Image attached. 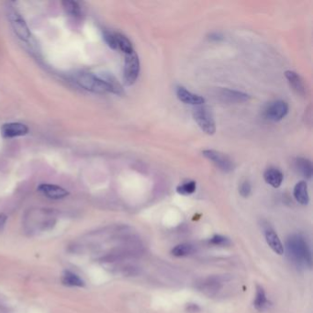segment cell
Wrapping results in <instances>:
<instances>
[{
  "mask_svg": "<svg viewBox=\"0 0 313 313\" xmlns=\"http://www.w3.org/2000/svg\"><path fill=\"white\" fill-rule=\"evenodd\" d=\"M287 248L291 259L298 266L312 268V252L305 239L300 235H292L287 241Z\"/></svg>",
  "mask_w": 313,
  "mask_h": 313,
  "instance_id": "obj_1",
  "label": "cell"
},
{
  "mask_svg": "<svg viewBox=\"0 0 313 313\" xmlns=\"http://www.w3.org/2000/svg\"><path fill=\"white\" fill-rule=\"evenodd\" d=\"M75 81L77 84L87 91L93 93H110V88L107 83L100 77L88 72H80L75 75Z\"/></svg>",
  "mask_w": 313,
  "mask_h": 313,
  "instance_id": "obj_2",
  "label": "cell"
},
{
  "mask_svg": "<svg viewBox=\"0 0 313 313\" xmlns=\"http://www.w3.org/2000/svg\"><path fill=\"white\" fill-rule=\"evenodd\" d=\"M8 20L11 25V28L15 32L18 38L21 39L22 42H30L31 39V32L30 28L28 27L22 16L14 8H9L8 11Z\"/></svg>",
  "mask_w": 313,
  "mask_h": 313,
  "instance_id": "obj_3",
  "label": "cell"
},
{
  "mask_svg": "<svg viewBox=\"0 0 313 313\" xmlns=\"http://www.w3.org/2000/svg\"><path fill=\"white\" fill-rule=\"evenodd\" d=\"M193 117L199 128L206 134L213 135L216 132V123L211 111L206 107L198 106L193 111Z\"/></svg>",
  "mask_w": 313,
  "mask_h": 313,
  "instance_id": "obj_4",
  "label": "cell"
},
{
  "mask_svg": "<svg viewBox=\"0 0 313 313\" xmlns=\"http://www.w3.org/2000/svg\"><path fill=\"white\" fill-rule=\"evenodd\" d=\"M140 60L135 52L125 54L124 61V82L127 85L134 84L140 74Z\"/></svg>",
  "mask_w": 313,
  "mask_h": 313,
  "instance_id": "obj_5",
  "label": "cell"
},
{
  "mask_svg": "<svg viewBox=\"0 0 313 313\" xmlns=\"http://www.w3.org/2000/svg\"><path fill=\"white\" fill-rule=\"evenodd\" d=\"M203 156L210 161L216 167L219 168L222 172L230 173L234 169V164L228 155L215 151V150H204L202 152Z\"/></svg>",
  "mask_w": 313,
  "mask_h": 313,
  "instance_id": "obj_6",
  "label": "cell"
},
{
  "mask_svg": "<svg viewBox=\"0 0 313 313\" xmlns=\"http://www.w3.org/2000/svg\"><path fill=\"white\" fill-rule=\"evenodd\" d=\"M289 113V105L284 100L271 102L265 110L266 118L271 122H280Z\"/></svg>",
  "mask_w": 313,
  "mask_h": 313,
  "instance_id": "obj_7",
  "label": "cell"
},
{
  "mask_svg": "<svg viewBox=\"0 0 313 313\" xmlns=\"http://www.w3.org/2000/svg\"><path fill=\"white\" fill-rule=\"evenodd\" d=\"M38 191L51 199H62L69 195L68 191L60 186L52 184H42L38 187Z\"/></svg>",
  "mask_w": 313,
  "mask_h": 313,
  "instance_id": "obj_8",
  "label": "cell"
},
{
  "mask_svg": "<svg viewBox=\"0 0 313 313\" xmlns=\"http://www.w3.org/2000/svg\"><path fill=\"white\" fill-rule=\"evenodd\" d=\"M176 97L178 100L184 102L185 104H188L192 106H202L205 103V99L200 97L199 95L194 94L192 92L188 91L184 86H177L176 88Z\"/></svg>",
  "mask_w": 313,
  "mask_h": 313,
  "instance_id": "obj_9",
  "label": "cell"
},
{
  "mask_svg": "<svg viewBox=\"0 0 313 313\" xmlns=\"http://www.w3.org/2000/svg\"><path fill=\"white\" fill-rule=\"evenodd\" d=\"M29 132V128L21 123H5L1 127V133L5 138L24 136Z\"/></svg>",
  "mask_w": 313,
  "mask_h": 313,
  "instance_id": "obj_10",
  "label": "cell"
},
{
  "mask_svg": "<svg viewBox=\"0 0 313 313\" xmlns=\"http://www.w3.org/2000/svg\"><path fill=\"white\" fill-rule=\"evenodd\" d=\"M218 95L222 101L229 103H242L250 100V96L248 94L228 88H222L219 91Z\"/></svg>",
  "mask_w": 313,
  "mask_h": 313,
  "instance_id": "obj_11",
  "label": "cell"
},
{
  "mask_svg": "<svg viewBox=\"0 0 313 313\" xmlns=\"http://www.w3.org/2000/svg\"><path fill=\"white\" fill-rule=\"evenodd\" d=\"M285 77L288 79L289 83L291 84L292 89L298 95L304 96L305 95V84L302 78L298 76V74L294 71H286Z\"/></svg>",
  "mask_w": 313,
  "mask_h": 313,
  "instance_id": "obj_12",
  "label": "cell"
},
{
  "mask_svg": "<svg viewBox=\"0 0 313 313\" xmlns=\"http://www.w3.org/2000/svg\"><path fill=\"white\" fill-rule=\"evenodd\" d=\"M265 236H266V240H267V243L269 245V247L275 253H277L279 255L284 253V246H283L280 239L278 238L274 230L271 229L270 227L265 230Z\"/></svg>",
  "mask_w": 313,
  "mask_h": 313,
  "instance_id": "obj_13",
  "label": "cell"
},
{
  "mask_svg": "<svg viewBox=\"0 0 313 313\" xmlns=\"http://www.w3.org/2000/svg\"><path fill=\"white\" fill-rule=\"evenodd\" d=\"M264 178L266 182L270 185L271 187L277 188L281 186L284 179L282 172L277 168L270 167L266 170L264 174Z\"/></svg>",
  "mask_w": 313,
  "mask_h": 313,
  "instance_id": "obj_14",
  "label": "cell"
},
{
  "mask_svg": "<svg viewBox=\"0 0 313 313\" xmlns=\"http://www.w3.org/2000/svg\"><path fill=\"white\" fill-rule=\"evenodd\" d=\"M295 168L298 173L307 179H311L313 175V167L312 162L303 157H298L295 160Z\"/></svg>",
  "mask_w": 313,
  "mask_h": 313,
  "instance_id": "obj_15",
  "label": "cell"
},
{
  "mask_svg": "<svg viewBox=\"0 0 313 313\" xmlns=\"http://www.w3.org/2000/svg\"><path fill=\"white\" fill-rule=\"evenodd\" d=\"M294 198L301 205H307L310 201L308 193V185L305 181H300L296 184L294 188Z\"/></svg>",
  "mask_w": 313,
  "mask_h": 313,
  "instance_id": "obj_16",
  "label": "cell"
},
{
  "mask_svg": "<svg viewBox=\"0 0 313 313\" xmlns=\"http://www.w3.org/2000/svg\"><path fill=\"white\" fill-rule=\"evenodd\" d=\"M268 300L266 295V291L261 287H256V294L253 301V306L256 311L258 312H265L268 308Z\"/></svg>",
  "mask_w": 313,
  "mask_h": 313,
  "instance_id": "obj_17",
  "label": "cell"
},
{
  "mask_svg": "<svg viewBox=\"0 0 313 313\" xmlns=\"http://www.w3.org/2000/svg\"><path fill=\"white\" fill-rule=\"evenodd\" d=\"M100 77H101L109 86L110 93H113V94L119 95V96L124 94L122 85L113 76H111L109 74H102V75H100Z\"/></svg>",
  "mask_w": 313,
  "mask_h": 313,
  "instance_id": "obj_18",
  "label": "cell"
},
{
  "mask_svg": "<svg viewBox=\"0 0 313 313\" xmlns=\"http://www.w3.org/2000/svg\"><path fill=\"white\" fill-rule=\"evenodd\" d=\"M115 34H116L118 50H121L124 54H131L134 52L133 46L131 44L129 39L124 36L122 33H115Z\"/></svg>",
  "mask_w": 313,
  "mask_h": 313,
  "instance_id": "obj_19",
  "label": "cell"
},
{
  "mask_svg": "<svg viewBox=\"0 0 313 313\" xmlns=\"http://www.w3.org/2000/svg\"><path fill=\"white\" fill-rule=\"evenodd\" d=\"M63 283L69 287H84V280L77 274L71 272V271H65L63 275Z\"/></svg>",
  "mask_w": 313,
  "mask_h": 313,
  "instance_id": "obj_20",
  "label": "cell"
},
{
  "mask_svg": "<svg viewBox=\"0 0 313 313\" xmlns=\"http://www.w3.org/2000/svg\"><path fill=\"white\" fill-rule=\"evenodd\" d=\"M62 5L64 8V10L66 11V13L69 15L75 17V18L80 17L81 15V8H80L79 4L76 1L64 0L62 2Z\"/></svg>",
  "mask_w": 313,
  "mask_h": 313,
  "instance_id": "obj_21",
  "label": "cell"
},
{
  "mask_svg": "<svg viewBox=\"0 0 313 313\" xmlns=\"http://www.w3.org/2000/svg\"><path fill=\"white\" fill-rule=\"evenodd\" d=\"M195 252V247L189 244H182V245H176V247L173 248L172 254L176 257H183L190 255Z\"/></svg>",
  "mask_w": 313,
  "mask_h": 313,
  "instance_id": "obj_22",
  "label": "cell"
},
{
  "mask_svg": "<svg viewBox=\"0 0 313 313\" xmlns=\"http://www.w3.org/2000/svg\"><path fill=\"white\" fill-rule=\"evenodd\" d=\"M197 189V183L195 181H187L180 184L176 188V192L183 196H188L196 192Z\"/></svg>",
  "mask_w": 313,
  "mask_h": 313,
  "instance_id": "obj_23",
  "label": "cell"
},
{
  "mask_svg": "<svg viewBox=\"0 0 313 313\" xmlns=\"http://www.w3.org/2000/svg\"><path fill=\"white\" fill-rule=\"evenodd\" d=\"M220 287H221L220 282L212 278V279H209V280H207L206 282L203 283L202 290L204 292L211 295V294H213L215 292L219 291Z\"/></svg>",
  "mask_w": 313,
  "mask_h": 313,
  "instance_id": "obj_24",
  "label": "cell"
},
{
  "mask_svg": "<svg viewBox=\"0 0 313 313\" xmlns=\"http://www.w3.org/2000/svg\"><path fill=\"white\" fill-rule=\"evenodd\" d=\"M103 38L105 40V42H106V43L108 45V47H110L113 50H118L116 34H115L114 32H110V31H104Z\"/></svg>",
  "mask_w": 313,
  "mask_h": 313,
  "instance_id": "obj_25",
  "label": "cell"
},
{
  "mask_svg": "<svg viewBox=\"0 0 313 313\" xmlns=\"http://www.w3.org/2000/svg\"><path fill=\"white\" fill-rule=\"evenodd\" d=\"M252 192V186L249 181H244L240 185L239 193L243 198H248Z\"/></svg>",
  "mask_w": 313,
  "mask_h": 313,
  "instance_id": "obj_26",
  "label": "cell"
},
{
  "mask_svg": "<svg viewBox=\"0 0 313 313\" xmlns=\"http://www.w3.org/2000/svg\"><path fill=\"white\" fill-rule=\"evenodd\" d=\"M209 243L211 245H221V246H227L230 244L229 239L222 235H215L209 240Z\"/></svg>",
  "mask_w": 313,
  "mask_h": 313,
  "instance_id": "obj_27",
  "label": "cell"
},
{
  "mask_svg": "<svg viewBox=\"0 0 313 313\" xmlns=\"http://www.w3.org/2000/svg\"><path fill=\"white\" fill-rule=\"evenodd\" d=\"M209 41H212V42H220V41L223 40V36H222V34H220V33L214 32V33H211V34L209 36Z\"/></svg>",
  "mask_w": 313,
  "mask_h": 313,
  "instance_id": "obj_28",
  "label": "cell"
},
{
  "mask_svg": "<svg viewBox=\"0 0 313 313\" xmlns=\"http://www.w3.org/2000/svg\"><path fill=\"white\" fill-rule=\"evenodd\" d=\"M8 220V217L5 214H0V230L2 229Z\"/></svg>",
  "mask_w": 313,
  "mask_h": 313,
  "instance_id": "obj_29",
  "label": "cell"
},
{
  "mask_svg": "<svg viewBox=\"0 0 313 313\" xmlns=\"http://www.w3.org/2000/svg\"><path fill=\"white\" fill-rule=\"evenodd\" d=\"M188 311L189 313H197V312H199V308L198 306L195 305V304H189V305L188 306Z\"/></svg>",
  "mask_w": 313,
  "mask_h": 313,
  "instance_id": "obj_30",
  "label": "cell"
}]
</instances>
